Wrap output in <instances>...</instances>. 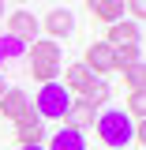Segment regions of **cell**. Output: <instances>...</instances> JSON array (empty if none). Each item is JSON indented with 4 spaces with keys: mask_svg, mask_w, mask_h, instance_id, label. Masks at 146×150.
Wrapping results in <instances>:
<instances>
[{
    "mask_svg": "<svg viewBox=\"0 0 146 150\" xmlns=\"http://www.w3.org/2000/svg\"><path fill=\"white\" fill-rule=\"evenodd\" d=\"M0 112L8 116V120H26V116H34V105H30V98H26V90H19V86H8L4 90V98H0Z\"/></svg>",
    "mask_w": 146,
    "mask_h": 150,
    "instance_id": "cell-4",
    "label": "cell"
},
{
    "mask_svg": "<svg viewBox=\"0 0 146 150\" xmlns=\"http://www.w3.org/2000/svg\"><path fill=\"white\" fill-rule=\"evenodd\" d=\"M37 30H41V23L34 19V11H23V8H19V11L8 15V34L19 38V41H26V45L37 41Z\"/></svg>",
    "mask_w": 146,
    "mask_h": 150,
    "instance_id": "cell-6",
    "label": "cell"
},
{
    "mask_svg": "<svg viewBox=\"0 0 146 150\" xmlns=\"http://www.w3.org/2000/svg\"><path fill=\"white\" fill-rule=\"evenodd\" d=\"M0 53H4V60L26 56V41H19V38H11V34H0Z\"/></svg>",
    "mask_w": 146,
    "mask_h": 150,
    "instance_id": "cell-16",
    "label": "cell"
},
{
    "mask_svg": "<svg viewBox=\"0 0 146 150\" xmlns=\"http://www.w3.org/2000/svg\"><path fill=\"white\" fill-rule=\"evenodd\" d=\"M30 75H34L37 83L45 86V83H56V75H60V68H56V64H30Z\"/></svg>",
    "mask_w": 146,
    "mask_h": 150,
    "instance_id": "cell-19",
    "label": "cell"
},
{
    "mask_svg": "<svg viewBox=\"0 0 146 150\" xmlns=\"http://www.w3.org/2000/svg\"><path fill=\"white\" fill-rule=\"evenodd\" d=\"M15 139H19V146H41V143H45V124H41L37 116L19 120L15 124Z\"/></svg>",
    "mask_w": 146,
    "mask_h": 150,
    "instance_id": "cell-10",
    "label": "cell"
},
{
    "mask_svg": "<svg viewBox=\"0 0 146 150\" xmlns=\"http://www.w3.org/2000/svg\"><path fill=\"white\" fill-rule=\"evenodd\" d=\"M26 56H30V64H56L60 68V45L49 41V38H37L26 45Z\"/></svg>",
    "mask_w": 146,
    "mask_h": 150,
    "instance_id": "cell-11",
    "label": "cell"
},
{
    "mask_svg": "<svg viewBox=\"0 0 146 150\" xmlns=\"http://www.w3.org/2000/svg\"><path fill=\"white\" fill-rule=\"evenodd\" d=\"M0 19H4V0H0Z\"/></svg>",
    "mask_w": 146,
    "mask_h": 150,
    "instance_id": "cell-24",
    "label": "cell"
},
{
    "mask_svg": "<svg viewBox=\"0 0 146 150\" xmlns=\"http://www.w3.org/2000/svg\"><path fill=\"white\" fill-rule=\"evenodd\" d=\"M124 11H128V15L139 23V19L146 15V0H124Z\"/></svg>",
    "mask_w": 146,
    "mask_h": 150,
    "instance_id": "cell-20",
    "label": "cell"
},
{
    "mask_svg": "<svg viewBox=\"0 0 146 150\" xmlns=\"http://www.w3.org/2000/svg\"><path fill=\"white\" fill-rule=\"evenodd\" d=\"M15 4H23V0H15Z\"/></svg>",
    "mask_w": 146,
    "mask_h": 150,
    "instance_id": "cell-26",
    "label": "cell"
},
{
    "mask_svg": "<svg viewBox=\"0 0 146 150\" xmlns=\"http://www.w3.org/2000/svg\"><path fill=\"white\" fill-rule=\"evenodd\" d=\"M45 150H86V139H83V131H75V128L64 124L56 135H49V146Z\"/></svg>",
    "mask_w": 146,
    "mask_h": 150,
    "instance_id": "cell-12",
    "label": "cell"
},
{
    "mask_svg": "<svg viewBox=\"0 0 146 150\" xmlns=\"http://www.w3.org/2000/svg\"><path fill=\"white\" fill-rule=\"evenodd\" d=\"M4 90H8V86H4V75H0V98H4Z\"/></svg>",
    "mask_w": 146,
    "mask_h": 150,
    "instance_id": "cell-22",
    "label": "cell"
},
{
    "mask_svg": "<svg viewBox=\"0 0 146 150\" xmlns=\"http://www.w3.org/2000/svg\"><path fill=\"white\" fill-rule=\"evenodd\" d=\"M19 150H45V146H19Z\"/></svg>",
    "mask_w": 146,
    "mask_h": 150,
    "instance_id": "cell-23",
    "label": "cell"
},
{
    "mask_svg": "<svg viewBox=\"0 0 146 150\" xmlns=\"http://www.w3.org/2000/svg\"><path fill=\"white\" fill-rule=\"evenodd\" d=\"M109 98H112V86L105 83V79H94L90 86H86V94H83V101H90L94 109H101V105H109Z\"/></svg>",
    "mask_w": 146,
    "mask_h": 150,
    "instance_id": "cell-13",
    "label": "cell"
},
{
    "mask_svg": "<svg viewBox=\"0 0 146 150\" xmlns=\"http://www.w3.org/2000/svg\"><path fill=\"white\" fill-rule=\"evenodd\" d=\"M124 83H128V90H142V86H146V68H142V60L131 64V68H124Z\"/></svg>",
    "mask_w": 146,
    "mask_h": 150,
    "instance_id": "cell-17",
    "label": "cell"
},
{
    "mask_svg": "<svg viewBox=\"0 0 146 150\" xmlns=\"http://www.w3.org/2000/svg\"><path fill=\"white\" fill-rule=\"evenodd\" d=\"M101 4H105V0H86V8H90V11H97Z\"/></svg>",
    "mask_w": 146,
    "mask_h": 150,
    "instance_id": "cell-21",
    "label": "cell"
},
{
    "mask_svg": "<svg viewBox=\"0 0 146 150\" xmlns=\"http://www.w3.org/2000/svg\"><path fill=\"white\" fill-rule=\"evenodd\" d=\"M94 120H97V109H94L90 101L71 98V105H68V112H64V124L75 128V131H83V128H94Z\"/></svg>",
    "mask_w": 146,
    "mask_h": 150,
    "instance_id": "cell-8",
    "label": "cell"
},
{
    "mask_svg": "<svg viewBox=\"0 0 146 150\" xmlns=\"http://www.w3.org/2000/svg\"><path fill=\"white\" fill-rule=\"evenodd\" d=\"M124 112L135 116V120H142V116H146V94L142 90H131L128 94V109H124Z\"/></svg>",
    "mask_w": 146,
    "mask_h": 150,
    "instance_id": "cell-18",
    "label": "cell"
},
{
    "mask_svg": "<svg viewBox=\"0 0 146 150\" xmlns=\"http://www.w3.org/2000/svg\"><path fill=\"white\" fill-rule=\"evenodd\" d=\"M94 79H97V75H94L90 68L83 64V60H79V64H68V71H64V90L83 98V94H86V86H90Z\"/></svg>",
    "mask_w": 146,
    "mask_h": 150,
    "instance_id": "cell-9",
    "label": "cell"
},
{
    "mask_svg": "<svg viewBox=\"0 0 146 150\" xmlns=\"http://www.w3.org/2000/svg\"><path fill=\"white\" fill-rule=\"evenodd\" d=\"M124 15H128V11H124V0H105V4H101V8L94 11V19H101L105 26H112V23H120Z\"/></svg>",
    "mask_w": 146,
    "mask_h": 150,
    "instance_id": "cell-14",
    "label": "cell"
},
{
    "mask_svg": "<svg viewBox=\"0 0 146 150\" xmlns=\"http://www.w3.org/2000/svg\"><path fill=\"white\" fill-rule=\"evenodd\" d=\"M30 105H34L37 120H64V112H68V105H71V94L64 90V83H45Z\"/></svg>",
    "mask_w": 146,
    "mask_h": 150,
    "instance_id": "cell-2",
    "label": "cell"
},
{
    "mask_svg": "<svg viewBox=\"0 0 146 150\" xmlns=\"http://www.w3.org/2000/svg\"><path fill=\"white\" fill-rule=\"evenodd\" d=\"M112 60H116V71H124L131 64L142 60V45H124V49H112Z\"/></svg>",
    "mask_w": 146,
    "mask_h": 150,
    "instance_id": "cell-15",
    "label": "cell"
},
{
    "mask_svg": "<svg viewBox=\"0 0 146 150\" xmlns=\"http://www.w3.org/2000/svg\"><path fill=\"white\" fill-rule=\"evenodd\" d=\"M83 64H86L97 79H101V75H109V71H116L112 45H105V41H90V45H86V56H83Z\"/></svg>",
    "mask_w": 146,
    "mask_h": 150,
    "instance_id": "cell-5",
    "label": "cell"
},
{
    "mask_svg": "<svg viewBox=\"0 0 146 150\" xmlns=\"http://www.w3.org/2000/svg\"><path fill=\"white\" fill-rule=\"evenodd\" d=\"M0 68H4V53H0Z\"/></svg>",
    "mask_w": 146,
    "mask_h": 150,
    "instance_id": "cell-25",
    "label": "cell"
},
{
    "mask_svg": "<svg viewBox=\"0 0 146 150\" xmlns=\"http://www.w3.org/2000/svg\"><path fill=\"white\" fill-rule=\"evenodd\" d=\"M105 45H112V49L142 45V23H135V19H120V23H112L109 34H105Z\"/></svg>",
    "mask_w": 146,
    "mask_h": 150,
    "instance_id": "cell-3",
    "label": "cell"
},
{
    "mask_svg": "<svg viewBox=\"0 0 146 150\" xmlns=\"http://www.w3.org/2000/svg\"><path fill=\"white\" fill-rule=\"evenodd\" d=\"M41 26L49 30V41H56V38H71L75 34V15L68 11V8H53L49 15L41 19Z\"/></svg>",
    "mask_w": 146,
    "mask_h": 150,
    "instance_id": "cell-7",
    "label": "cell"
},
{
    "mask_svg": "<svg viewBox=\"0 0 146 150\" xmlns=\"http://www.w3.org/2000/svg\"><path fill=\"white\" fill-rule=\"evenodd\" d=\"M94 131L109 150H124L128 143H135V120L124 109H97Z\"/></svg>",
    "mask_w": 146,
    "mask_h": 150,
    "instance_id": "cell-1",
    "label": "cell"
}]
</instances>
